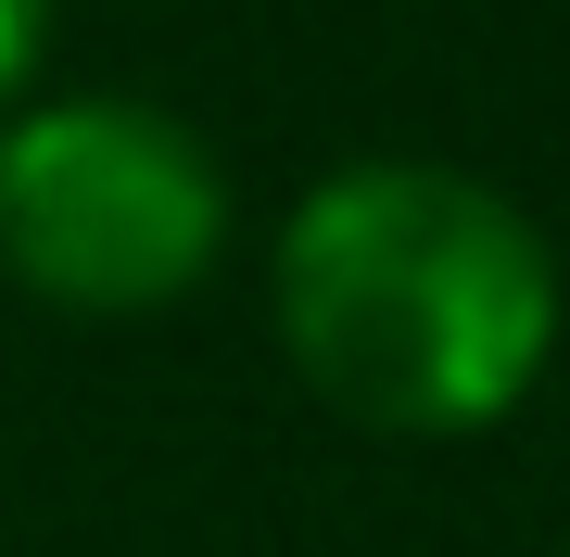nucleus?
I'll list each match as a JSON object with an SVG mask.
<instances>
[{
    "instance_id": "obj_1",
    "label": "nucleus",
    "mask_w": 570,
    "mask_h": 557,
    "mask_svg": "<svg viewBox=\"0 0 570 557\" xmlns=\"http://www.w3.org/2000/svg\"><path fill=\"white\" fill-rule=\"evenodd\" d=\"M292 380L381 444L494 431L558 355V253L494 178L431 152L330 166L266 241Z\"/></svg>"
},
{
    "instance_id": "obj_3",
    "label": "nucleus",
    "mask_w": 570,
    "mask_h": 557,
    "mask_svg": "<svg viewBox=\"0 0 570 557\" xmlns=\"http://www.w3.org/2000/svg\"><path fill=\"white\" fill-rule=\"evenodd\" d=\"M51 26H63V0H0V115L39 89V51H51Z\"/></svg>"
},
{
    "instance_id": "obj_2",
    "label": "nucleus",
    "mask_w": 570,
    "mask_h": 557,
    "mask_svg": "<svg viewBox=\"0 0 570 557\" xmlns=\"http://www.w3.org/2000/svg\"><path fill=\"white\" fill-rule=\"evenodd\" d=\"M228 253V166L140 89H51L0 115V279L63 317H153Z\"/></svg>"
}]
</instances>
